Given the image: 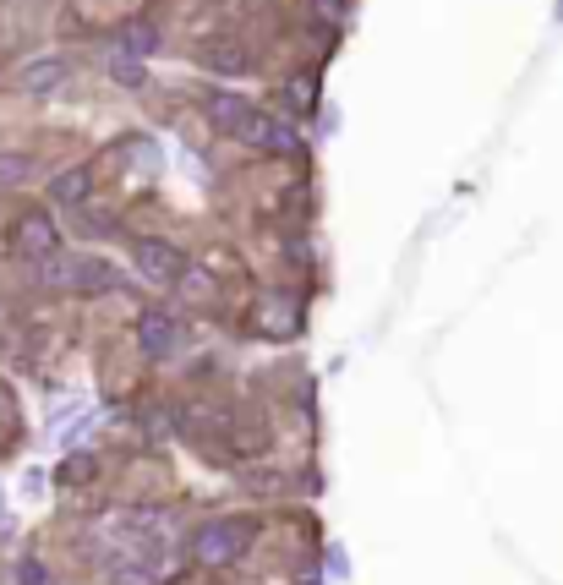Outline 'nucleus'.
<instances>
[{"label": "nucleus", "instance_id": "f257e3e1", "mask_svg": "<svg viewBox=\"0 0 563 585\" xmlns=\"http://www.w3.org/2000/svg\"><path fill=\"white\" fill-rule=\"evenodd\" d=\"M230 137H241V143L263 148V154H296L301 148V132L290 121H279V115H263V110H246L241 126Z\"/></svg>", "mask_w": 563, "mask_h": 585}, {"label": "nucleus", "instance_id": "f03ea898", "mask_svg": "<svg viewBox=\"0 0 563 585\" xmlns=\"http://www.w3.org/2000/svg\"><path fill=\"white\" fill-rule=\"evenodd\" d=\"M132 263H137V274L154 279V285H175V279L186 274V252L175 247V241H159V236H137Z\"/></svg>", "mask_w": 563, "mask_h": 585}, {"label": "nucleus", "instance_id": "7ed1b4c3", "mask_svg": "<svg viewBox=\"0 0 563 585\" xmlns=\"http://www.w3.org/2000/svg\"><path fill=\"white\" fill-rule=\"evenodd\" d=\"M241 547H246V520H208L203 531L192 536L197 564H230Z\"/></svg>", "mask_w": 563, "mask_h": 585}, {"label": "nucleus", "instance_id": "20e7f679", "mask_svg": "<svg viewBox=\"0 0 563 585\" xmlns=\"http://www.w3.org/2000/svg\"><path fill=\"white\" fill-rule=\"evenodd\" d=\"M72 83V61L66 55H39V61H28V72H22V93L28 99H50V93H61Z\"/></svg>", "mask_w": 563, "mask_h": 585}, {"label": "nucleus", "instance_id": "39448f33", "mask_svg": "<svg viewBox=\"0 0 563 585\" xmlns=\"http://www.w3.org/2000/svg\"><path fill=\"white\" fill-rule=\"evenodd\" d=\"M17 252L28 257V263L61 252V230H55V219L50 214H28V219H22V225H17Z\"/></svg>", "mask_w": 563, "mask_h": 585}, {"label": "nucleus", "instance_id": "423d86ee", "mask_svg": "<svg viewBox=\"0 0 563 585\" xmlns=\"http://www.w3.org/2000/svg\"><path fill=\"white\" fill-rule=\"evenodd\" d=\"M159 44H164V33H159L148 17H126L121 28H115V55H132V61H154Z\"/></svg>", "mask_w": 563, "mask_h": 585}, {"label": "nucleus", "instance_id": "0eeeda50", "mask_svg": "<svg viewBox=\"0 0 563 585\" xmlns=\"http://www.w3.org/2000/svg\"><path fill=\"white\" fill-rule=\"evenodd\" d=\"M137 345H143L148 361H164L175 350V318L170 312H148L143 323H137Z\"/></svg>", "mask_w": 563, "mask_h": 585}, {"label": "nucleus", "instance_id": "6e6552de", "mask_svg": "<svg viewBox=\"0 0 563 585\" xmlns=\"http://www.w3.org/2000/svg\"><path fill=\"white\" fill-rule=\"evenodd\" d=\"M115 285V268L104 263V257H77L72 268H66V290H82V296H99V290Z\"/></svg>", "mask_w": 563, "mask_h": 585}, {"label": "nucleus", "instance_id": "1a4fd4ad", "mask_svg": "<svg viewBox=\"0 0 563 585\" xmlns=\"http://www.w3.org/2000/svg\"><path fill=\"white\" fill-rule=\"evenodd\" d=\"M88 192H93V170H88V165H72V170H61V175L50 181V203H61V208L88 203Z\"/></svg>", "mask_w": 563, "mask_h": 585}, {"label": "nucleus", "instance_id": "9d476101", "mask_svg": "<svg viewBox=\"0 0 563 585\" xmlns=\"http://www.w3.org/2000/svg\"><path fill=\"white\" fill-rule=\"evenodd\" d=\"M246 110H252V104H246L241 93H230V88H214V93H208V121H214V132H236Z\"/></svg>", "mask_w": 563, "mask_h": 585}, {"label": "nucleus", "instance_id": "9b49d317", "mask_svg": "<svg viewBox=\"0 0 563 585\" xmlns=\"http://www.w3.org/2000/svg\"><path fill=\"white\" fill-rule=\"evenodd\" d=\"M110 83L143 88V83H148V61H132V55H110Z\"/></svg>", "mask_w": 563, "mask_h": 585}, {"label": "nucleus", "instance_id": "f8f14e48", "mask_svg": "<svg viewBox=\"0 0 563 585\" xmlns=\"http://www.w3.org/2000/svg\"><path fill=\"white\" fill-rule=\"evenodd\" d=\"M28 170H33V159H28V154H0V186L28 181Z\"/></svg>", "mask_w": 563, "mask_h": 585}, {"label": "nucleus", "instance_id": "ddd939ff", "mask_svg": "<svg viewBox=\"0 0 563 585\" xmlns=\"http://www.w3.org/2000/svg\"><path fill=\"white\" fill-rule=\"evenodd\" d=\"M93 471H99V465H93L88 454H77V460H66V465H61V482H66V487H77V482H93Z\"/></svg>", "mask_w": 563, "mask_h": 585}, {"label": "nucleus", "instance_id": "4468645a", "mask_svg": "<svg viewBox=\"0 0 563 585\" xmlns=\"http://www.w3.org/2000/svg\"><path fill=\"white\" fill-rule=\"evenodd\" d=\"M17 585H50V569H44L39 558H22V564H17Z\"/></svg>", "mask_w": 563, "mask_h": 585}, {"label": "nucleus", "instance_id": "2eb2a0df", "mask_svg": "<svg viewBox=\"0 0 563 585\" xmlns=\"http://www.w3.org/2000/svg\"><path fill=\"white\" fill-rule=\"evenodd\" d=\"M115 585H159V580H154V569H143V564H126L121 575H115Z\"/></svg>", "mask_w": 563, "mask_h": 585}, {"label": "nucleus", "instance_id": "dca6fc26", "mask_svg": "<svg viewBox=\"0 0 563 585\" xmlns=\"http://www.w3.org/2000/svg\"><path fill=\"white\" fill-rule=\"evenodd\" d=\"M208 61H214L219 72H241V66H246V61H241L236 50H214V55H208Z\"/></svg>", "mask_w": 563, "mask_h": 585}, {"label": "nucleus", "instance_id": "f3484780", "mask_svg": "<svg viewBox=\"0 0 563 585\" xmlns=\"http://www.w3.org/2000/svg\"><path fill=\"white\" fill-rule=\"evenodd\" d=\"M558 17H563V0H558Z\"/></svg>", "mask_w": 563, "mask_h": 585}]
</instances>
